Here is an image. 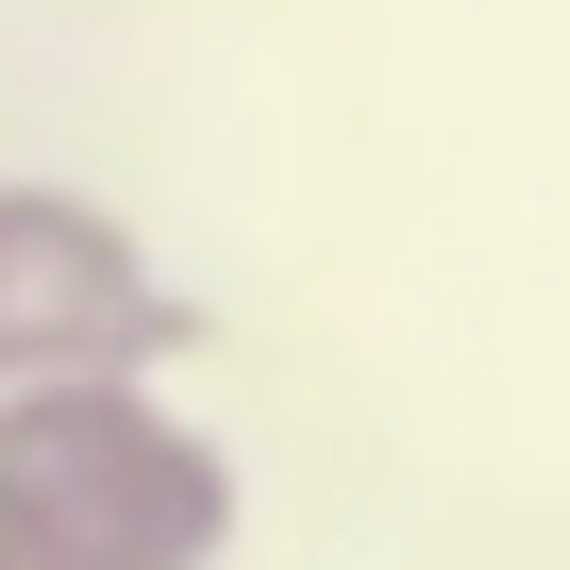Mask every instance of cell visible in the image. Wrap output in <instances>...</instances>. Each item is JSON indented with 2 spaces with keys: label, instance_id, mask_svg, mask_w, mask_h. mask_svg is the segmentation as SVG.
Segmentation results:
<instances>
[{
  "label": "cell",
  "instance_id": "cell-1",
  "mask_svg": "<svg viewBox=\"0 0 570 570\" xmlns=\"http://www.w3.org/2000/svg\"><path fill=\"white\" fill-rule=\"evenodd\" d=\"M0 503L51 520L101 570H218L235 553V453L151 386V370H85V386H18L0 403Z\"/></svg>",
  "mask_w": 570,
  "mask_h": 570
},
{
  "label": "cell",
  "instance_id": "cell-2",
  "mask_svg": "<svg viewBox=\"0 0 570 570\" xmlns=\"http://www.w3.org/2000/svg\"><path fill=\"white\" fill-rule=\"evenodd\" d=\"M185 336H202V303L135 252L118 202L0 185V403L18 386H85V370H168Z\"/></svg>",
  "mask_w": 570,
  "mask_h": 570
},
{
  "label": "cell",
  "instance_id": "cell-3",
  "mask_svg": "<svg viewBox=\"0 0 570 570\" xmlns=\"http://www.w3.org/2000/svg\"><path fill=\"white\" fill-rule=\"evenodd\" d=\"M0 570H101V553H68L51 520H18V503H0Z\"/></svg>",
  "mask_w": 570,
  "mask_h": 570
}]
</instances>
